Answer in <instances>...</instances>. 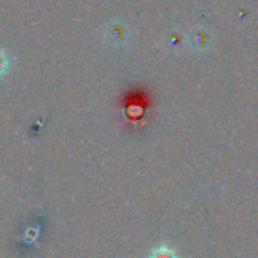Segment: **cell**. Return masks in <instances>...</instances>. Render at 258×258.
I'll return each mask as SVG.
<instances>
[{
	"instance_id": "6da1fadb",
	"label": "cell",
	"mask_w": 258,
	"mask_h": 258,
	"mask_svg": "<svg viewBox=\"0 0 258 258\" xmlns=\"http://www.w3.org/2000/svg\"><path fill=\"white\" fill-rule=\"evenodd\" d=\"M103 35L109 44L121 46L129 40V37H131V31H129V28L121 22H111L106 25Z\"/></svg>"
},
{
	"instance_id": "7a4b0ae2",
	"label": "cell",
	"mask_w": 258,
	"mask_h": 258,
	"mask_svg": "<svg viewBox=\"0 0 258 258\" xmlns=\"http://www.w3.org/2000/svg\"><path fill=\"white\" fill-rule=\"evenodd\" d=\"M187 41L188 44L193 47V49H198V50H202V49H207L211 43V35L208 31L202 29V28H198V29H193L188 37H187Z\"/></svg>"
},
{
	"instance_id": "3957f363",
	"label": "cell",
	"mask_w": 258,
	"mask_h": 258,
	"mask_svg": "<svg viewBox=\"0 0 258 258\" xmlns=\"http://www.w3.org/2000/svg\"><path fill=\"white\" fill-rule=\"evenodd\" d=\"M149 258H179V256H178V253L175 252V249H172V247L163 244V246L155 247V249L151 252Z\"/></svg>"
},
{
	"instance_id": "277c9868",
	"label": "cell",
	"mask_w": 258,
	"mask_h": 258,
	"mask_svg": "<svg viewBox=\"0 0 258 258\" xmlns=\"http://www.w3.org/2000/svg\"><path fill=\"white\" fill-rule=\"evenodd\" d=\"M164 41H166V44H167L169 47L175 49V47L181 46V43H182V38H181V37H179L176 32H167V35H166Z\"/></svg>"
},
{
	"instance_id": "5b68a950",
	"label": "cell",
	"mask_w": 258,
	"mask_h": 258,
	"mask_svg": "<svg viewBox=\"0 0 258 258\" xmlns=\"http://www.w3.org/2000/svg\"><path fill=\"white\" fill-rule=\"evenodd\" d=\"M10 69V58L4 49H0V76H4Z\"/></svg>"
}]
</instances>
